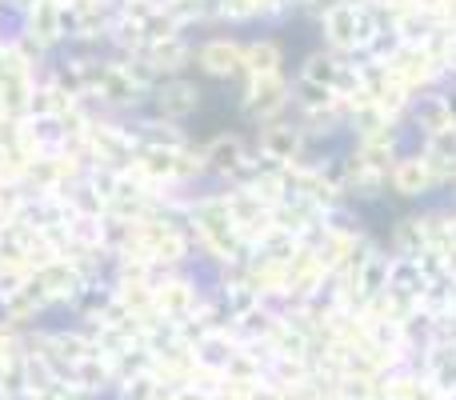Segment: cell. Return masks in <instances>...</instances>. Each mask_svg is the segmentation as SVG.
I'll return each mask as SVG.
<instances>
[{"instance_id":"cell-1","label":"cell","mask_w":456,"mask_h":400,"mask_svg":"<svg viewBox=\"0 0 456 400\" xmlns=\"http://www.w3.org/2000/svg\"><path fill=\"white\" fill-rule=\"evenodd\" d=\"M149 109L152 117L168 120V125H181V120H189L200 109V85L189 77H165L149 93Z\"/></svg>"},{"instance_id":"cell-2","label":"cell","mask_w":456,"mask_h":400,"mask_svg":"<svg viewBox=\"0 0 456 400\" xmlns=\"http://www.w3.org/2000/svg\"><path fill=\"white\" fill-rule=\"evenodd\" d=\"M192 64L205 77H232V72H244V45H236L228 37H213L192 48Z\"/></svg>"},{"instance_id":"cell-3","label":"cell","mask_w":456,"mask_h":400,"mask_svg":"<svg viewBox=\"0 0 456 400\" xmlns=\"http://www.w3.org/2000/svg\"><path fill=\"white\" fill-rule=\"evenodd\" d=\"M205 165L216 173H236L244 165V144L240 136H216L213 144H205Z\"/></svg>"},{"instance_id":"cell-4","label":"cell","mask_w":456,"mask_h":400,"mask_svg":"<svg viewBox=\"0 0 456 400\" xmlns=\"http://www.w3.org/2000/svg\"><path fill=\"white\" fill-rule=\"evenodd\" d=\"M276 69H281V48H276L273 40H252V45H244V72H248V77H276Z\"/></svg>"}]
</instances>
